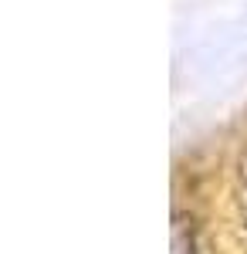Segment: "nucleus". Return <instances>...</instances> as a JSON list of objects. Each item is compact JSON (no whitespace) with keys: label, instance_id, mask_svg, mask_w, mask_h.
Listing matches in <instances>:
<instances>
[{"label":"nucleus","instance_id":"obj_1","mask_svg":"<svg viewBox=\"0 0 247 254\" xmlns=\"http://www.w3.org/2000/svg\"><path fill=\"white\" fill-rule=\"evenodd\" d=\"M173 254H196V237L183 214H176V220H173Z\"/></svg>","mask_w":247,"mask_h":254},{"label":"nucleus","instance_id":"obj_2","mask_svg":"<svg viewBox=\"0 0 247 254\" xmlns=\"http://www.w3.org/2000/svg\"><path fill=\"white\" fill-rule=\"evenodd\" d=\"M241 210L247 217V159L241 163Z\"/></svg>","mask_w":247,"mask_h":254}]
</instances>
